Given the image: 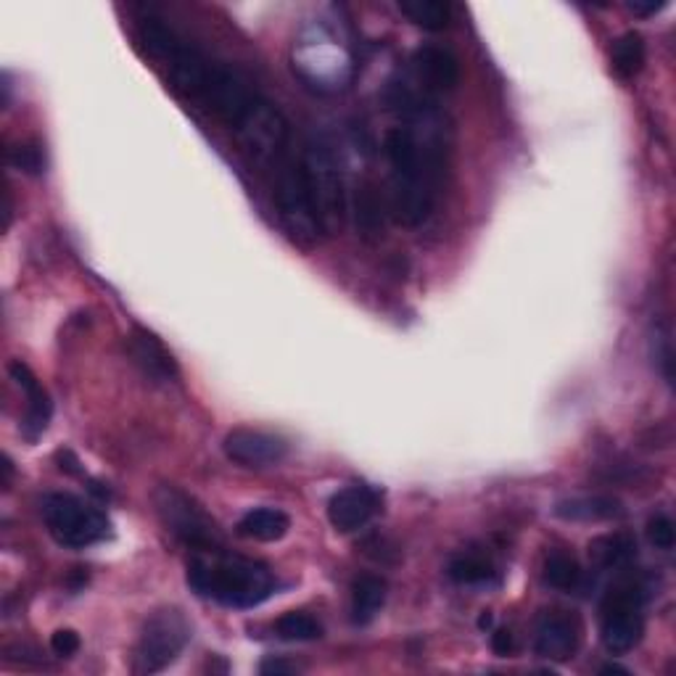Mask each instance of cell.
Instances as JSON below:
<instances>
[{
  "label": "cell",
  "mask_w": 676,
  "mask_h": 676,
  "mask_svg": "<svg viewBox=\"0 0 676 676\" xmlns=\"http://www.w3.org/2000/svg\"><path fill=\"white\" fill-rule=\"evenodd\" d=\"M138 40L149 56L167 67L175 91L199 100L206 111L214 114L270 180L301 162V156L290 151V124L286 117L236 72L212 61L159 19H143L138 24Z\"/></svg>",
  "instance_id": "obj_1"
},
{
  "label": "cell",
  "mask_w": 676,
  "mask_h": 676,
  "mask_svg": "<svg viewBox=\"0 0 676 676\" xmlns=\"http://www.w3.org/2000/svg\"><path fill=\"white\" fill-rule=\"evenodd\" d=\"M387 159L391 164L389 214L396 225L418 227L431 217L439 186L441 162L436 149H426L413 130L394 128L387 132Z\"/></svg>",
  "instance_id": "obj_2"
},
{
  "label": "cell",
  "mask_w": 676,
  "mask_h": 676,
  "mask_svg": "<svg viewBox=\"0 0 676 676\" xmlns=\"http://www.w3.org/2000/svg\"><path fill=\"white\" fill-rule=\"evenodd\" d=\"M188 584L201 597L238 610L257 608L275 592V577L268 566L227 555L225 549L195 555L188 566Z\"/></svg>",
  "instance_id": "obj_3"
},
{
  "label": "cell",
  "mask_w": 676,
  "mask_h": 676,
  "mask_svg": "<svg viewBox=\"0 0 676 676\" xmlns=\"http://www.w3.org/2000/svg\"><path fill=\"white\" fill-rule=\"evenodd\" d=\"M305 182L322 236H339L346 220V193L344 178L333 149L322 138H309L301 154Z\"/></svg>",
  "instance_id": "obj_4"
},
{
  "label": "cell",
  "mask_w": 676,
  "mask_h": 676,
  "mask_svg": "<svg viewBox=\"0 0 676 676\" xmlns=\"http://www.w3.org/2000/svg\"><path fill=\"white\" fill-rule=\"evenodd\" d=\"M644 586L637 579H621L605 592L600 608V637L605 650L624 655L640 644L644 635Z\"/></svg>",
  "instance_id": "obj_5"
},
{
  "label": "cell",
  "mask_w": 676,
  "mask_h": 676,
  "mask_svg": "<svg viewBox=\"0 0 676 676\" xmlns=\"http://www.w3.org/2000/svg\"><path fill=\"white\" fill-rule=\"evenodd\" d=\"M43 518L50 536L59 542L61 547L69 549H85L96 542L109 536V518L100 513L98 508H91L82 502L80 497L67 495V491H54L43 499Z\"/></svg>",
  "instance_id": "obj_6"
},
{
  "label": "cell",
  "mask_w": 676,
  "mask_h": 676,
  "mask_svg": "<svg viewBox=\"0 0 676 676\" xmlns=\"http://www.w3.org/2000/svg\"><path fill=\"white\" fill-rule=\"evenodd\" d=\"M191 642V624L178 608L156 610L145 621L138 640L135 655H132V672L135 674H156L164 672L169 663L178 661V655Z\"/></svg>",
  "instance_id": "obj_7"
},
{
  "label": "cell",
  "mask_w": 676,
  "mask_h": 676,
  "mask_svg": "<svg viewBox=\"0 0 676 676\" xmlns=\"http://www.w3.org/2000/svg\"><path fill=\"white\" fill-rule=\"evenodd\" d=\"M154 502L167 532L178 536L182 545L199 549V553L223 549V534H220L217 523L186 491L175 489V486H159Z\"/></svg>",
  "instance_id": "obj_8"
},
{
  "label": "cell",
  "mask_w": 676,
  "mask_h": 676,
  "mask_svg": "<svg viewBox=\"0 0 676 676\" xmlns=\"http://www.w3.org/2000/svg\"><path fill=\"white\" fill-rule=\"evenodd\" d=\"M378 510H381V495L365 484H352L331 497L328 521L341 534H355L368 526Z\"/></svg>",
  "instance_id": "obj_9"
},
{
  "label": "cell",
  "mask_w": 676,
  "mask_h": 676,
  "mask_svg": "<svg viewBox=\"0 0 676 676\" xmlns=\"http://www.w3.org/2000/svg\"><path fill=\"white\" fill-rule=\"evenodd\" d=\"M223 450L227 460L244 467H268L286 458L288 444L275 434L257 431V428H236L225 436Z\"/></svg>",
  "instance_id": "obj_10"
},
{
  "label": "cell",
  "mask_w": 676,
  "mask_h": 676,
  "mask_svg": "<svg viewBox=\"0 0 676 676\" xmlns=\"http://www.w3.org/2000/svg\"><path fill=\"white\" fill-rule=\"evenodd\" d=\"M581 644V621L568 610H547L536 621L534 650L549 661H568Z\"/></svg>",
  "instance_id": "obj_11"
},
{
  "label": "cell",
  "mask_w": 676,
  "mask_h": 676,
  "mask_svg": "<svg viewBox=\"0 0 676 676\" xmlns=\"http://www.w3.org/2000/svg\"><path fill=\"white\" fill-rule=\"evenodd\" d=\"M9 372H11V381H14L16 387L24 391V396H27L24 436H27V439H37V436L46 431L48 423H50V415H54V404H50L48 391L43 389V383L37 381L35 372L29 370L27 365L22 363V359L11 363Z\"/></svg>",
  "instance_id": "obj_12"
},
{
  "label": "cell",
  "mask_w": 676,
  "mask_h": 676,
  "mask_svg": "<svg viewBox=\"0 0 676 676\" xmlns=\"http://www.w3.org/2000/svg\"><path fill=\"white\" fill-rule=\"evenodd\" d=\"M413 64L428 91H452L460 82V61L452 50L439 46H423L415 50Z\"/></svg>",
  "instance_id": "obj_13"
},
{
  "label": "cell",
  "mask_w": 676,
  "mask_h": 676,
  "mask_svg": "<svg viewBox=\"0 0 676 676\" xmlns=\"http://www.w3.org/2000/svg\"><path fill=\"white\" fill-rule=\"evenodd\" d=\"M130 355L141 365V370L154 381H175L180 376L178 365H175L173 355L162 346V341L154 333L135 328L130 336Z\"/></svg>",
  "instance_id": "obj_14"
},
{
  "label": "cell",
  "mask_w": 676,
  "mask_h": 676,
  "mask_svg": "<svg viewBox=\"0 0 676 676\" xmlns=\"http://www.w3.org/2000/svg\"><path fill=\"white\" fill-rule=\"evenodd\" d=\"M355 223L363 241L378 244L383 238V225H387V212H383V199L372 182H359L355 193Z\"/></svg>",
  "instance_id": "obj_15"
},
{
  "label": "cell",
  "mask_w": 676,
  "mask_h": 676,
  "mask_svg": "<svg viewBox=\"0 0 676 676\" xmlns=\"http://www.w3.org/2000/svg\"><path fill=\"white\" fill-rule=\"evenodd\" d=\"M555 515L564 518V521H577V523H597V521H610V518L624 515V505L616 497H571L564 502L555 505Z\"/></svg>",
  "instance_id": "obj_16"
},
{
  "label": "cell",
  "mask_w": 676,
  "mask_h": 676,
  "mask_svg": "<svg viewBox=\"0 0 676 676\" xmlns=\"http://www.w3.org/2000/svg\"><path fill=\"white\" fill-rule=\"evenodd\" d=\"M590 558L603 571H624L637 558V539L627 532L597 536L590 545Z\"/></svg>",
  "instance_id": "obj_17"
},
{
  "label": "cell",
  "mask_w": 676,
  "mask_h": 676,
  "mask_svg": "<svg viewBox=\"0 0 676 676\" xmlns=\"http://www.w3.org/2000/svg\"><path fill=\"white\" fill-rule=\"evenodd\" d=\"M288 529H290L288 513H283V510L277 508H254L238 521L236 532L241 534L244 539L277 542L288 534Z\"/></svg>",
  "instance_id": "obj_18"
},
{
  "label": "cell",
  "mask_w": 676,
  "mask_h": 676,
  "mask_svg": "<svg viewBox=\"0 0 676 676\" xmlns=\"http://www.w3.org/2000/svg\"><path fill=\"white\" fill-rule=\"evenodd\" d=\"M383 603H387V581L365 573L352 586V621L365 627V624H370L378 616Z\"/></svg>",
  "instance_id": "obj_19"
},
{
  "label": "cell",
  "mask_w": 676,
  "mask_h": 676,
  "mask_svg": "<svg viewBox=\"0 0 676 676\" xmlns=\"http://www.w3.org/2000/svg\"><path fill=\"white\" fill-rule=\"evenodd\" d=\"M396 9L402 16H407L415 27L428 29V33H441L452 22V5L444 0H400Z\"/></svg>",
  "instance_id": "obj_20"
},
{
  "label": "cell",
  "mask_w": 676,
  "mask_h": 676,
  "mask_svg": "<svg viewBox=\"0 0 676 676\" xmlns=\"http://www.w3.org/2000/svg\"><path fill=\"white\" fill-rule=\"evenodd\" d=\"M450 579L454 584L463 586H484V584H495L497 581V568L489 558L476 553H463L458 558L450 560V568H447Z\"/></svg>",
  "instance_id": "obj_21"
},
{
  "label": "cell",
  "mask_w": 676,
  "mask_h": 676,
  "mask_svg": "<svg viewBox=\"0 0 676 676\" xmlns=\"http://www.w3.org/2000/svg\"><path fill=\"white\" fill-rule=\"evenodd\" d=\"M644 67V40L640 33H627L613 46V69L621 80H631Z\"/></svg>",
  "instance_id": "obj_22"
},
{
  "label": "cell",
  "mask_w": 676,
  "mask_h": 676,
  "mask_svg": "<svg viewBox=\"0 0 676 676\" xmlns=\"http://www.w3.org/2000/svg\"><path fill=\"white\" fill-rule=\"evenodd\" d=\"M581 571L579 560L568 553H549L545 560V581L553 590L560 592H573L581 584Z\"/></svg>",
  "instance_id": "obj_23"
},
{
  "label": "cell",
  "mask_w": 676,
  "mask_h": 676,
  "mask_svg": "<svg viewBox=\"0 0 676 676\" xmlns=\"http://www.w3.org/2000/svg\"><path fill=\"white\" fill-rule=\"evenodd\" d=\"M275 635L286 642H312L322 637V627L318 618H312L309 613L290 610L283 613L275 621Z\"/></svg>",
  "instance_id": "obj_24"
},
{
  "label": "cell",
  "mask_w": 676,
  "mask_h": 676,
  "mask_svg": "<svg viewBox=\"0 0 676 676\" xmlns=\"http://www.w3.org/2000/svg\"><path fill=\"white\" fill-rule=\"evenodd\" d=\"M9 164L22 169L27 175H40L46 169V156H43L40 145L35 143H16L9 149Z\"/></svg>",
  "instance_id": "obj_25"
},
{
  "label": "cell",
  "mask_w": 676,
  "mask_h": 676,
  "mask_svg": "<svg viewBox=\"0 0 676 676\" xmlns=\"http://www.w3.org/2000/svg\"><path fill=\"white\" fill-rule=\"evenodd\" d=\"M648 539L650 545L655 549H663V553H668V549H674L676 542V532H674V521L668 515H653L648 521Z\"/></svg>",
  "instance_id": "obj_26"
},
{
  "label": "cell",
  "mask_w": 676,
  "mask_h": 676,
  "mask_svg": "<svg viewBox=\"0 0 676 676\" xmlns=\"http://www.w3.org/2000/svg\"><path fill=\"white\" fill-rule=\"evenodd\" d=\"M50 650H54L59 659H72V655L80 650V635L72 629H59L54 637H50Z\"/></svg>",
  "instance_id": "obj_27"
},
{
  "label": "cell",
  "mask_w": 676,
  "mask_h": 676,
  "mask_svg": "<svg viewBox=\"0 0 676 676\" xmlns=\"http://www.w3.org/2000/svg\"><path fill=\"white\" fill-rule=\"evenodd\" d=\"M491 650H495L497 655H502V659L513 655V650H515L513 631H510V629H497L495 635H491Z\"/></svg>",
  "instance_id": "obj_28"
},
{
  "label": "cell",
  "mask_w": 676,
  "mask_h": 676,
  "mask_svg": "<svg viewBox=\"0 0 676 676\" xmlns=\"http://www.w3.org/2000/svg\"><path fill=\"white\" fill-rule=\"evenodd\" d=\"M668 5V0H635V3H629V9L635 11L637 16H653L659 14Z\"/></svg>",
  "instance_id": "obj_29"
},
{
  "label": "cell",
  "mask_w": 676,
  "mask_h": 676,
  "mask_svg": "<svg viewBox=\"0 0 676 676\" xmlns=\"http://www.w3.org/2000/svg\"><path fill=\"white\" fill-rule=\"evenodd\" d=\"M259 672H262V674H294L296 666H290V663H283V661H264L262 666H259Z\"/></svg>",
  "instance_id": "obj_30"
},
{
  "label": "cell",
  "mask_w": 676,
  "mask_h": 676,
  "mask_svg": "<svg viewBox=\"0 0 676 676\" xmlns=\"http://www.w3.org/2000/svg\"><path fill=\"white\" fill-rule=\"evenodd\" d=\"M56 460H59V463H61V465H59L61 471H67V473H80V460L74 458V454L69 452V450L56 454Z\"/></svg>",
  "instance_id": "obj_31"
},
{
  "label": "cell",
  "mask_w": 676,
  "mask_h": 676,
  "mask_svg": "<svg viewBox=\"0 0 676 676\" xmlns=\"http://www.w3.org/2000/svg\"><path fill=\"white\" fill-rule=\"evenodd\" d=\"M491 627H495V616H491L489 610H484L482 618H478V629L486 631V629H491Z\"/></svg>",
  "instance_id": "obj_32"
},
{
  "label": "cell",
  "mask_w": 676,
  "mask_h": 676,
  "mask_svg": "<svg viewBox=\"0 0 676 676\" xmlns=\"http://www.w3.org/2000/svg\"><path fill=\"white\" fill-rule=\"evenodd\" d=\"M600 674H629V672H627V668L613 666V663H610V666H603V668H600Z\"/></svg>",
  "instance_id": "obj_33"
}]
</instances>
